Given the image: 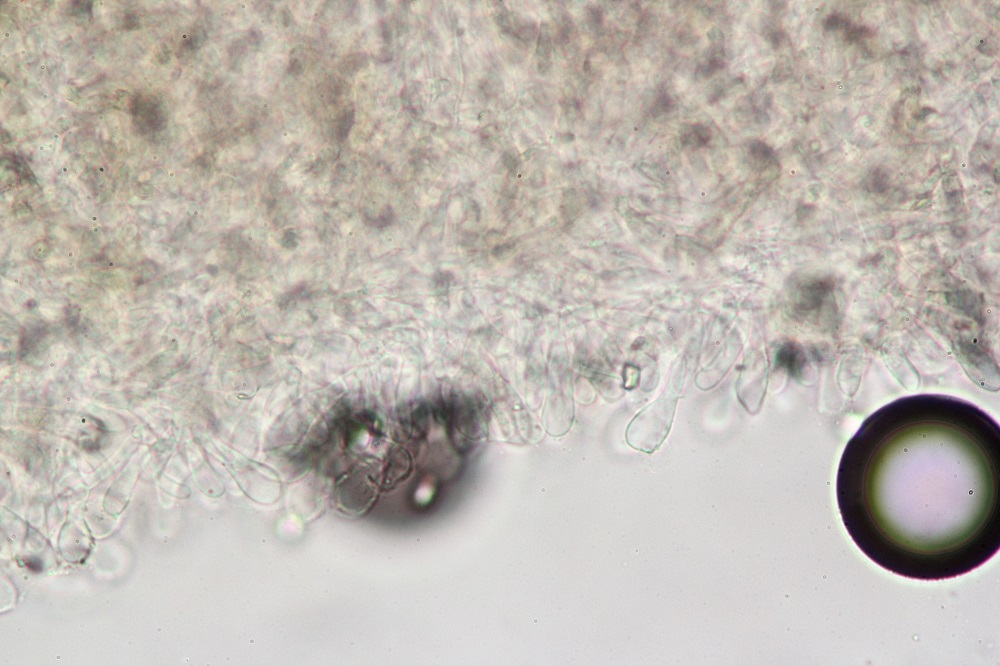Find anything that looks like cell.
Masks as SVG:
<instances>
[{
	"instance_id": "6da1fadb",
	"label": "cell",
	"mask_w": 1000,
	"mask_h": 666,
	"mask_svg": "<svg viewBox=\"0 0 1000 666\" xmlns=\"http://www.w3.org/2000/svg\"><path fill=\"white\" fill-rule=\"evenodd\" d=\"M856 546L905 578L939 581L1000 548V430L974 404L939 394L897 399L848 441L836 477Z\"/></svg>"
},
{
	"instance_id": "7a4b0ae2",
	"label": "cell",
	"mask_w": 1000,
	"mask_h": 666,
	"mask_svg": "<svg viewBox=\"0 0 1000 666\" xmlns=\"http://www.w3.org/2000/svg\"><path fill=\"white\" fill-rule=\"evenodd\" d=\"M681 378L671 377L663 392L644 407L629 423L625 437L628 445L643 453L652 454L660 448L669 434L679 393Z\"/></svg>"
}]
</instances>
